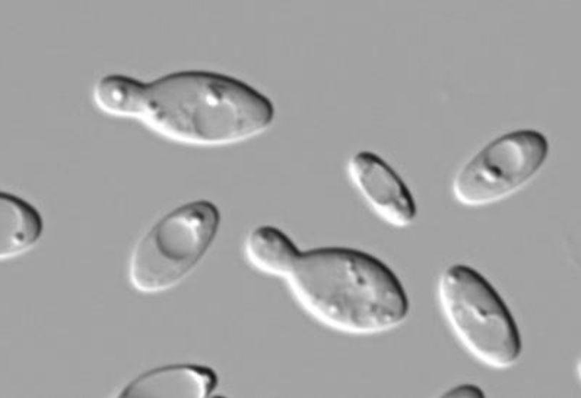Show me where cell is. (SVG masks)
<instances>
[{"label":"cell","mask_w":581,"mask_h":398,"mask_svg":"<svg viewBox=\"0 0 581 398\" xmlns=\"http://www.w3.org/2000/svg\"><path fill=\"white\" fill-rule=\"evenodd\" d=\"M300 304L338 330L372 334L407 317L410 302L397 274L376 256L351 247L300 252L286 277Z\"/></svg>","instance_id":"1"},{"label":"cell","mask_w":581,"mask_h":398,"mask_svg":"<svg viewBox=\"0 0 581 398\" xmlns=\"http://www.w3.org/2000/svg\"><path fill=\"white\" fill-rule=\"evenodd\" d=\"M274 115L272 101L244 81L213 71L186 70L146 83L139 119L174 140L221 145L261 133Z\"/></svg>","instance_id":"2"},{"label":"cell","mask_w":581,"mask_h":398,"mask_svg":"<svg viewBox=\"0 0 581 398\" xmlns=\"http://www.w3.org/2000/svg\"><path fill=\"white\" fill-rule=\"evenodd\" d=\"M438 296L451 330L476 360L497 369L517 361L522 351L517 324L481 273L464 264L449 266L439 278Z\"/></svg>","instance_id":"3"},{"label":"cell","mask_w":581,"mask_h":398,"mask_svg":"<svg viewBox=\"0 0 581 398\" xmlns=\"http://www.w3.org/2000/svg\"><path fill=\"white\" fill-rule=\"evenodd\" d=\"M220 224L218 207L206 199L186 202L162 216L133 249L128 267L132 286L153 294L178 284L203 257Z\"/></svg>","instance_id":"4"},{"label":"cell","mask_w":581,"mask_h":398,"mask_svg":"<svg viewBox=\"0 0 581 398\" xmlns=\"http://www.w3.org/2000/svg\"><path fill=\"white\" fill-rule=\"evenodd\" d=\"M547 138L533 129H520L494 139L457 173L452 184L460 204L478 207L516 193L537 174L548 155Z\"/></svg>","instance_id":"5"},{"label":"cell","mask_w":581,"mask_h":398,"mask_svg":"<svg viewBox=\"0 0 581 398\" xmlns=\"http://www.w3.org/2000/svg\"><path fill=\"white\" fill-rule=\"evenodd\" d=\"M346 171L365 203L383 222L404 228L415 220L417 204L410 189L380 156L369 150L358 151L349 158Z\"/></svg>","instance_id":"6"},{"label":"cell","mask_w":581,"mask_h":398,"mask_svg":"<svg viewBox=\"0 0 581 398\" xmlns=\"http://www.w3.org/2000/svg\"><path fill=\"white\" fill-rule=\"evenodd\" d=\"M217 376L209 367L176 364L146 371L130 382L120 397H209L217 387Z\"/></svg>","instance_id":"7"},{"label":"cell","mask_w":581,"mask_h":398,"mask_svg":"<svg viewBox=\"0 0 581 398\" xmlns=\"http://www.w3.org/2000/svg\"><path fill=\"white\" fill-rule=\"evenodd\" d=\"M43 231V219L33 204L13 193L1 192V259H8L29 250L39 240Z\"/></svg>","instance_id":"8"},{"label":"cell","mask_w":581,"mask_h":398,"mask_svg":"<svg viewBox=\"0 0 581 398\" xmlns=\"http://www.w3.org/2000/svg\"><path fill=\"white\" fill-rule=\"evenodd\" d=\"M245 251L249 262L266 274L287 277L300 250L284 232L271 225H260L248 234Z\"/></svg>","instance_id":"9"},{"label":"cell","mask_w":581,"mask_h":398,"mask_svg":"<svg viewBox=\"0 0 581 398\" xmlns=\"http://www.w3.org/2000/svg\"><path fill=\"white\" fill-rule=\"evenodd\" d=\"M146 83L121 74H110L99 79L94 86V97L106 113L139 118Z\"/></svg>","instance_id":"10"},{"label":"cell","mask_w":581,"mask_h":398,"mask_svg":"<svg viewBox=\"0 0 581 398\" xmlns=\"http://www.w3.org/2000/svg\"><path fill=\"white\" fill-rule=\"evenodd\" d=\"M445 397H472L483 398L485 397L483 391L478 386L465 383L457 385L448 389L444 394Z\"/></svg>","instance_id":"11"}]
</instances>
